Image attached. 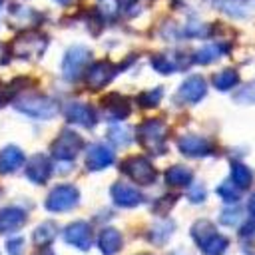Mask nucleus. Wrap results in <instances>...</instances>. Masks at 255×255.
Masks as SVG:
<instances>
[{
    "label": "nucleus",
    "instance_id": "1",
    "mask_svg": "<svg viewBox=\"0 0 255 255\" xmlns=\"http://www.w3.org/2000/svg\"><path fill=\"white\" fill-rule=\"evenodd\" d=\"M139 143L151 153H161L165 149V126L161 120H147L137 129Z\"/></svg>",
    "mask_w": 255,
    "mask_h": 255
},
{
    "label": "nucleus",
    "instance_id": "2",
    "mask_svg": "<svg viewBox=\"0 0 255 255\" xmlns=\"http://www.w3.org/2000/svg\"><path fill=\"white\" fill-rule=\"evenodd\" d=\"M16 110H20L26 116L32 118H52L58 112V106L54 100L46 96H22L16 100Z\"/></svg>",
    "mask_w": 255,
    "mask_h": 255
},
{
    "label": "nucleus",
    "instance_id": "3",
    "mask_svg": "<svg viewBox=\"0 0 255 255\" xmlns=\"http://www.w3.org/2000/svg\"><path fill=\"white\" fill-rule=\"evenodd\" d=\"M82 137L76 133V131H72V129H64L54 141H52V147H50V151H52V155L56 157V159H60V161H68V159H74L76 155H78V151L82 149Z\"/></svg>",
    "mask_w": 255,
    "mask_h": 255
},
{
    "label": "nucleus",
    "instance_id": "4",
    "mask_svg": "<svg viewBox=\"0 0 255 255\" xmlns=\"http://www.w3.org/2000/svg\"><path fill=\"white\" fill-rule=\"evenodd\" d=\"M78 201H80V191L74 185H58L46 197V209L60 213L72 209Z\"/></svg>",
    "mask_w": 255,
    "mask_h": 255
},
{
    "label": "nucleus",
    "instance_id": "5",
    "mask_svg": "<svg viewBox=\"0 0 255 255\" xmlns=\"http://www.w3.org/2000/svg\"><path fill=\"white\" fill-rule=\"evenodd\" d=\"M46 44H48V40L42 36V34H22V36H18L16 40H14V54L18 56V58H38L42 52H44V48H46Z\"/></svg>",
    "mask_w": 255,
    "mask_h": 255
},
{
    "label": "nucleus",
    "instance_id": "6",
    "mask_svg": "<svg viewBox=\"0 0 255 255\" xmlns=\"http://www.w3.org/2000/svg\"><path fill=\"white\" fill-rule=\"evenodd\" d=\"M122 171L128 173L133 181L143 183V185H147V183H151V181L155 179V169H153V165H151L145 157H139V155L126 159L124 165H122Z\"/></svg>",
    "mask_w": 255,
    "mask_h": 255
},
{
    "label": "nucleus",
    "instance_id": "7",
    "mask_svg": "<svg viewBox=\"0 0 255 255\" xmlns=\"http://www.w3.org/2000/svg\"><path fill=\"white\" fill-rule=\"evenodd\" d=\"M90 60V52L82 46H74L66 52L64 56V64H62V70H64V76L68 80H74L80 76V72L84 70V66L88 64Z\"/></svg>",
    "mask_w": 255,
    "mask_h": 255
},
{
    "label": "nucleus",
    "instance_id": "8",
    "mask_svg": "<svg viewBox=\"0 0 255 255\" xmlns=\"http://www.w3.org/2000/svg\"><path fill=\"white\" fill-rule=\"evenodd\" d=\"M116 66L114 64H110V62H96V64H92L90 68H88V72H86V82H88V86L90 88H102V86H106L114 76H116Z\"/></svg>",
    "mask_w": 255,
    "mask_h": 255
},
{
    "label": "nucleus",
    "instance_id": "9",
    "mask_svg": "<svg viewBox=\"0 0 255 255\" xmlns=\"http://www.w3.org/2000/svg\"><path fill=\"white\" fill-rule=\"evenodd\" d=\"M205 92H207L205 80H203L201 76H191V78H187V80L181 84V88L177 90V98L183 100V102L195 104V102H199V100L205 96Z\"/></svg>",
    "mask_w": 255,
    "mask_h": 255
},
{
    "label": "nucleus",
    "instance_id": "10",
    "mask_svg": "<svg viewBox=\"0 0 255 255\" xmlns=\"http://www.w3.org/2000/svg\"><path fill=\"white\" fill-rule=\"evenodd\" d=\"M112 199L120 207H135V205L141 203V193L135 187L128 185V183L118 181V183L112 185Z\"/></svg>",
    "mask_w": 255,
    "mask_h": 255
},
{
    "label": "nucleus",
    "instance_id": "11",
    "mask_svg": "<svg viewBox=\"0 0 255 255\" xmlns=\"http://www.w3.org/2000/svg\"><path fill=\"white\" fill-rule=\"evenodd\" d=\"M64 237H66V241H68L70 245H74V247H78V249H82V251H86V249L90 247V243H92L90 225L84 223V221H76V223L68 225L66 231H64Z\"/></svg>",
    "mask_w": 255,
    "mask_h": 255
},
{
    "label": "nucleus",
    "instance_id": "12",
    "mask_svg": "<svg viewBox=\"0 0 255 255\" xmlns=\"http://www.w3.org/2000/svg\"><path fill=\"white\" fill-rule=\"evenodd\" d=\"M66 118L68 122L84 126V128H92L96 124V112L88 104H80V102H74L66 108Z\"/></svg>",
    "mask_w": 255,
    "mask_h": 255
},
{
    "label": "nucleus",
    "instance_id": "13",
    "mask_svg": "<svg viewBox=\"0 0 255 255\" xmlns=\"http://www.w3.org/2000/svg\"><path fill=\"white\" fill-rule=\"evenodd\" d=\"M50 171H52V163H50V159H48L46 155H42V153L34 155V157L28 161V165H26V175H28V179L34 181V183H44V181L50 177Z\"/></svg>",
    "mask_w": 255,
    "mask_h": 255
},
{
    "label": "nucleus",
    "instance_id": "14",
    "mask_svg": "<svg viewBox=\"0 0 255 255\" xmlns=\"http://www.w3.org/2000/svg\"><path fill=\"white\" fill-rule=\"evenodd\" d=\"M153 68L157 72H163V74H169V72H175V70H183L189 62V58L185 54H159V56H153Z\"/></svg>",
    "mask_w": 255,
    "mask_h": 255
},
{
    "label": "nucleus",
    "instance_id": "15",
    "mask_svg": "<svg viewBox=\"0 0 255 255\" xmlns=\"http://www.w3.org/2000/svg\"><path fill=\"white\" fill-rule=\"evenodd\" d=\"M112 161H114V151H112V147L102 145V143L92 145V147H90V151H88V157H86L88 167H90V169H94V171L108 167Z\"/></svg>",
    "mask_w": 255,
    "mask_h": 255
},
{
    "label": "nucleus",
    "instance_id": "16",
    "mask_svg": "<svg viewBox=\"0 0 255 255\" xmlns=\"http://www.w3.org/2000/svg\"><path fill=\"white\" fill-rule=\"evenodd\" d=\"M177 145H179L181 153H185L189 157H201L211 151V145L199 135H183Z\"/></svg>",
    "mask_w": 255,
    "mask_h": 255
},
{
    "label": "nucleus",
    "instance_id": "17",
    "mask_svg": "<svg viewBox=\"0 0 255 255\" xmlns=\"http://www.w3.org/2000/svg\"><path fill=\"white\" fill-rule=\"evenodd\" d=\"M26 221V213L18 207H6L0 211V233H10L22 227Z\"/></svg>",
    "mask_w": 255,
    "mask_h": 255
},
{
    "label": "nucleus",
    "instance_id": "18",
    "mask_svg": "<svg viewBox=\"0 0 255 255\" xmlns=\"http://www.w3.org/2000/svg\"><path fill=\"white\" fill-rule=\"evenodd\" d=\"M22 163H24V153L20 147L8 145V147L0 149V173H10V171L18 169Z\"/></svg>",
    "mask_w": 255,
    "mask_h": 255
},
{
    "label": "nucleus",
    "instance_id": "19",
    "mask_svg": "<svg viewBox=\"0 0 255 255\" xmlns=\"http://www.w3.org/2000/svg\"><path fill=\"white\" fill-rule=\"evenodd\" d=\"M98 247L104 255H114L122 249V235L114 227H106L98 237Z\"/></svg>",
    "mask_w": 255,
    "mask_h": 255
},
{
    "label": "nucleus",
    "instance_id": "20",
    "mask_svg": "<svg viewBox=\"0 0 255 255\" xmlns=\"http://www.w3.org/2000/svg\"><path fill=\"white\" fill-rule=\"evenodd\" d=\"M104 106H106L108 114H110L112 118H118V120H122V118H126V116L129 114V104H128V100L122 98V96H118V94L108 96L106 102H104Z\"/></svg>",
    "mask_w": 255,
    "mask_h": 255
},
{
    "label": "nucleus",
    "instance_id": "21",
    "mask_svg": "<svg viewBox=\"0 0 255 255\" xmlns=\"http://www.w3.org/2000/svg\"><path fill=\"white\" fill-rule=\"evenodd\" d=\"M165 181L169 185H175V187H181V185H187L191 181V171L183 165H173L165 171Z\"/></svg>",
    "mask_w": 255,
    "mask_h": 255
},
{
    "label": "nucleus",
    "instance_id": "22",
    "mask_svg": "<svg viewBox=\"0 0 255 255\" xmlns=\"http://www.w3.org/2000/svg\"><path fill=\"white\" fill-rule=\"evenodd\" d=\"M231 181L239 187V189H245V187H249L251 185V181H253V175H251V169L247 167V165H243V163H233L231 165Z\"/></svg>",
    "mask_w": 255,
    "mask_h": 255
},
{
    "label": "nucleus",
    "instance_id": "23",
    "mask_svg": "<svg viewBox=\"0 0 255 255\" xmlns=\"http://www.w3.org/2000/svg\"><path fill=\"white\" fill-rule=\"evenodd\" d=\"M199 247L203 249L205 255H223V251L227 249V239L221 237V235H217V233H213Z\"/></svg>",
    "mask_w": 255,
    "mask_h": 255
},
{
    "label": "nucleus",
    "instance_id": "24",
    "mask_svg": "<svg viewBox=\"0 0 255 255\" xmlns=\"http://www.w3.org/2000/svg\"><path fill=\"white\" fill-rule=\"evenodd\" d=\"M239 82V76H237V72L235 70H231V68H225V70H221L219 74H215L213 76V86L217 88V90H231L235 84Z\"/></svg>",
    "mask_w": 255,
    "mask_h": 255
},
{
    "label": "nucleus",
    "instance_id": "25",
    "mask_svg": "<svg viewBox=\"0 0 255 255\" xmlns=\"http://www.w3.org/2000/svg\"><path fill=\"white\" fill-rule=\"evenodd\" d=\"M56 237V225L54 223H42L40 227L34 229V243L36 245H48Z\"/></svg>",
    "mask_w": 255,
    "mask_h": 255
},
{
    "label": "nucleus",
    "instance_id": "26",
    "mask_svg": "<svg viewBox=\"0 0 255 255\" xmlns=\"http://www.w3.org/2000/svg\"><path fill=\"white\" fill-rule=\"evenodd\" d=\"M215 233V227L209 223V221H197L193 227H191V235H193V239L197 241V245H201L209 235H213Z\"/></svg>",
    "mask_w": 255,
    "mask_h": 255
},
{
    "label": "nucleus",
    "instance_id": "27",
    "mask_svg": "<svg viewBox=\"0 0 255 255\" xmlns=\"http://www.w3.org/2000/svg\"><path fill=\"white\" fill-rule=\"evenodd\" d=\"M221 50H223L221 46H205V48H201L199 52H195L193 60H195V62H199V64H209V62L217 60V58L223 54Z\"/></svg>",
    "mask_w": 255,
    "mask_h": 255
},
{
    "label": "nucleus",
    "instance_id": "28",
    "mask_svg": "<svg viewBox=\"0 0 255 255\" xmlns=\"http://www.w3.org/2000/svg\"><path fill=\"white\" fill-rule=\"evenodd\" d=\"M171 231H173V223L171 221H163V223L153 225L149 237H151L153 243H163V241H167V237L171 235Z\"/></svg>",
    "mask_w": 255,
    "mask_h": 255
},
{
    "label": "nucleus",
    "instance_id": "29",
    "mask_svg": "<svg viewBox=\"0 0 255 255\" xmlns=\"http://www.w3.org/2000/svg\"><path fill=\"white\" fill-rule=\"evenodd\" d=\"M217 193H219L225 201H237L239 195H241L239 187H237L233 181H225V183H221V185L217 187Z\"/></svg>",
    "mask_w": 255,
    "mask_h": 255
},
{
    "label": "nucleus",
    "instance_id": "30",
    "mask_svg": "<svg viewBox=\"0 0 255 255\" xmlns=\"http://www.w3.org/2000/svg\"><path fill=\"white\" fill-rule=\"evenodd\" d=\"M108 135H110V139H112L114 143H118V145H126V143L131 139L129 129H126V128H122V126H112Z\"/></svg>",
    "mask_w": 255,
    "mask_h": 255
},
{
    "label": "nucleus",
    "instance_id": "31",
    "mask_svg": "<svg viewBox=\"0 0 255 255\" xmlns=\"http://www.w3.org/2000/svg\"><path fill=\"white\" fill-rule=\"evenodd\" d=\"M161 94H163L161 88H155V90H151V92H145V94L139 96V104H141L143 108H153V106L161 100Z\"/></svg>",
    "mask_w": 255,
    "mask_h": 255
},
{
    "label": "nucleus",
    "instance_id": "32",
    "mask_svg": "<svg viewBox=\"0 0 255 255\" xmlns=\"http://www.w3.org/2000/svg\"><path fill=\"white\" fill-rule=\"evenodd\" d=\"M235 100H237V102H241V104H253V102H255V82H251V84L243 86V88L237 92Z\"/></svg>",
    "mask_w": 255,
    "mask_h": 255
},
{
    "label": "nucleus",
    "instance_id": "33",
    "mask_svg": "<svg viewBox=\"0 0 255 255\" xmlns=\"http://www.w3.org/2000/svg\"><path fill=\"white\" fill-rule=\"evenodd\" d=\"M239 219H241V209H237V207L225 209V211L221 213V221H223L225 225H235Z\"/></svg>",
    "mask_w": 255,
    "mask_h": 255
},
{
    "label": "nucleus",
    "instance_id": "34",
    "mask_svg": "<svg viewBox=\"0 0 255 255\" xmlns=\"http://www.w3.org/2000/svg\"><path fill=\"white\" fill-rule=\"evenodd\" d=\"M100 12L104 14V16H108V18H112V16H116V12H118V0H100Z\"/></svg>",
    "mask_w": 255,
    "mask_h": 255
},
{
    "label": "nucleus",
    "instance_id": "35",
    "mask_svg": "<svg viewBox=\"0 0 255 255\" xmlns=\"http://www.w3.org/2000/svg\"><path fill=\"white\" fill-rule=\"evenodd\" d=\"M6 247H8V253H10V255H20V253H22V247H24V241H22L20 237H14V239L8 241Z\"/></svg>",
    "mask_w": 255,
    "mask_h": 255
},
{
    "label": "nucleus",
    "instance_id": "36",
    "mask_svg": "<svg viewBox=\"0 0 255 255\" xmlns=\"http://www.w3.org/2000/svg\"><path fill=\"white\" fill-rule=\"evenodd\" d=\"M203 197H205V191H203V187H201V185H195V187L191 189V193H189V199H191V201H195V203L203 201Z\"/></svg>",
    "mask_w": 255,
    "mask_h": 255
},
{
    "label": "nucleus",
    "instance_id": "37",
    "mask_svg": "<svg viewBox=\"0 0 255 255\" xmlns=\"http://www.w3.org/2000/svg\"><path fill=\"white\" fill-rule=\"evenodd\" d=\"M239 233H241V237H249V235H253V233H255V221H247V223L239 229Z\"/></svg>",
    "mask_w": 255,
    "mask_h": 255
},
{
    "label": "nucleus",
    "instance_id": "38",
    "mask_svg": "<svg viewBox=\"0 0 255 255\" xmlns=\"http://www.w3.org/2000/svg\"><path fill=\"white\" fill-rule=\"evenodd\" d=\"M247 207H249V213L255 215V193L249 197V205H247Z\"/></svg>",
    "mask_w": 255,
    "mask_h": 255
},
{
    "label": "nucleus",
    "instance_id": "39",
    "mask_svg": "<svg viewBox=\"0 0 255 255\" xmlns=\"http://www.w3.org/2000/svg\"><path fill=\"white\" fill-rule=\"evenodd\" d=\"M34 255H54V253H52V249H48L46 245H42V249H40V251H36Z\"/></svg>",
    "mask_w": 255,
    "mask_h": 255
},
{
    "label": "nucleus",
    "instance_id": "40",
    "mask_svg": "<svg viewBox=\"0 0 255 255\" xmlns=\"http://www.w3.org/2000/svg\"><path fill=\"white\" fill-rule=\"evenodd\" d=\"M56 2H60V4H66V2H68V0H56Z\"/></svg>",
    "mask_w": 255,
    "mask_h": 255
},
{
    "label": "nucleus",
    "instance_id": "41",
    "mask_svg": "<svg viewBox=\"0 0 255 255\" xmlns=\"http://www.w3.org/2000/svg\"><path fill=\"white\" fill-rule=\"evenodd\" d=\"M0 4H2V0H0Z\"/></svg>",
    "mask_w": 255,
    "mask_h": 255
}]
</instances>
